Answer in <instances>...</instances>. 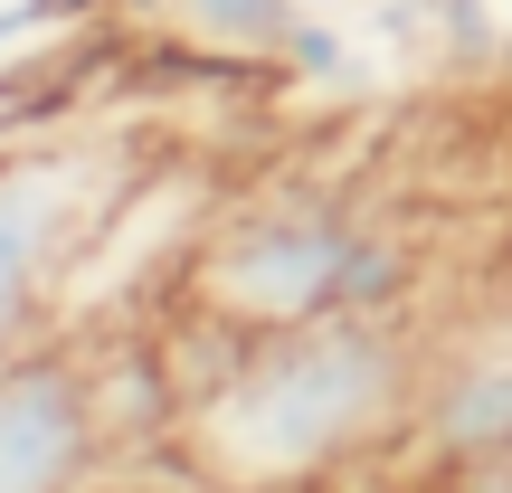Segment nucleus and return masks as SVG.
Instances as JSON below:
<instances>
[{"label":"nucleus","instance_id":"2","mask_svg":"<svg viewBox=\"0 0 512 493\" xmlns=\"http://www.w3.org/2000/svg\"><path fill=\"white\" fill-rule=\"evenodd\" d=\"M408 275H418L408 238L332 200H266L219 219L181 256V313H209L238 332H294L323 313H399Z\"/></svg>","mask_w":512,"mask_h":493},{"label":"nucleus","instance_id":"9","mask_svg":"<svg viewBox=\"0 0 512 493\" xmlns=\"http://www.w3.org/2000/svg\"><path fill=\"white\" fill-rule=\"evenodd\" d=\"M408 10H418V19H437V10H446V0H408Z\"/></svg>","mask_w":512,"mask_h":493},{"label":"nucleus","instance_id":"1","mask_svg":"<svg viewBox=\"0 0 512 493\" xmlns=\"http://www.w3.org/2000/svg\"><path fill=\"white\" fill-rule=\"evenodd\" d=\"M418 342L399 313H323L294 332H247V351L171 418V465L200 493H313L351 456L408 427Z\"/></svg>","mask_w":512,"mask_h":493},{"label":"nucleus","instance_id":"8","mask_svg":"<svg viewBox=\"0 0 512 493\" xmlns=\"http://www.w3.org/2000/svg\"><path fill=\"white\" fill-rule=\"evenodd\" d=\"M38 76H48V67H10V57H0V124H29V95H38Z\"/></svg>","mask_w":512,"mask_h":493},{"label":"nucleus","instance_id":"7","mask_svg":"<svg viewBox=\"0 0 512 493\" xmlns=\"http://www.w3.org/2000/svg\"><path fill=\"white\" fill-rule=\"evenodd\" d=\"M275 76H294V86H323V95H351V86H370V48L342 29L332 10H313L304 29H294V48H285V67Z\"/></svg>","mask_w":512,"mask_h":493},{"label":"nucleus","instance_id":"5","mask_svg":"<svg viewBox=\"0 0 512 493\" xmlns=\"http://www.w3.org/2000/svg\"><path fill=\"white\" fill-rule=\"evenodd\" d=\"M408 465H427V475L512 465V351L456 361L418 408H408Z\"/></svg>","mask_w":512,"mask_h":493},{"label":"nucleus","instance_id":"6","mask_svg":"<svg viewBox=\"0 0 512 493\" xmlns=\"http://www.w3.org/2000/svg\"><path fill=\"white\" fill-rule=\"evenodd\" d=\"M171 29L190 38V48H219L238 57V67H285L294 29H304L323 0H162Z\"/></svg>","mask_w":512,"mask_h":493},{"label":"nucleus","instance_id":"10","mask_svg":"<svg viewBox=\"0 0 512 493\" xmlns=\"http://www.w3.org/2000/svg\"><path fill=\"white\" fill-rule=\"evenodd\" d=\"M399 493H427V484H399Z\"/></svg>","mask_w":512,"mask_h":493},{"label":"nucleus","instance_id":"3","mask_svg":"<svg viewBox=\"0 0 512 493\" xmlns=\"http://www.w3.org/2000/svg\"><path fill=\"white\" fill-rule=\"evenodd\" d=\"M105 181L76 152H0V361H19L57 275L105 219Z\"/></svg>","mask_w":512,"mask_h":493},{"label":"nucleus","instance_id":"4","mask_svg":"<svg viewBox=\"0 0 512 493\" xmlns=\"http://www.w3.org/2000/svg\"><path fill=\"white\" fill-rule=\"evenodd\" d=\"M105 456L95 389L76 351H19L0 361V493H76Z\"/></svg>","mask_w":512,"mask_h":493}]
</instances>
